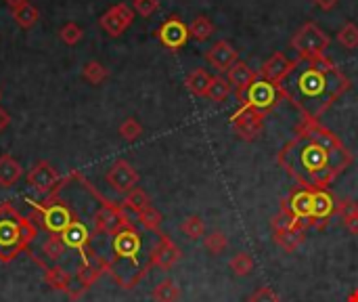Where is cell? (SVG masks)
<instances>
[{
  "label": "cell",
  "mask_w": 358,
  "mask_h": 302,
  "mask_svg": "<svg viewBox=\"0 0 358 302\" xmlns=\"http://www.w3.org/2000/svg\"><path fill=\"white\" fill-rule=\"evenodd\" d=\"M352 162V151L334 130L306 118H302L294 137L277 153V164L298 185L308 189H329Z\"/></svg>",
  "instance_id": "6da1fadb"
},
{
  "label": "cell",
  "mask_w": 358,
  "mask_h": 302,
  "mask_svg": "<svg viewBox=\"0 0 358 302\" xmlns=\"http://www.w3.org/2000/svg\"><path fill=\"white\" fill-rule=\"evenodd\" d=\"M285 92V101H289L306 120L321 118L336 105L340 97H344L352 82L327 55L323 57H298L292 74L281 84Z\"/></svg>",
  "instance_id": "7a4b0ae2"
},
{
  "label": "cell",
  "mask_w": 358,
  "mask_h": 302,
  "mask_svg": "<svg viewBox=\"0 0 358 302\" xmlns=\"http://www.w3.org/2000/svg\"><path fill=\"white\" fill-rule=\"evenodd\" d=\"M111 238V261L107 275L122 290H132L151 271L149 261L143 263V235L132 223L117 229Z\"/></svg>",
  "instance_id": "3957f363"
},
{
  "label": "cell",
  "mask_w": 358,
  "mask_h": 302,
  "mask_svg": "<svg viewBox=\"0 0 358 302\" xmlns=\"http://www.w3.org/2000/svg\"><path fill=\"white\" fill-rule=\"evenodd\" d=\"M38 227L29 217H23L15 204H0V263H13L21 252H27L38 238Z\"/></svg>",
  "instance_id": "277c9868"
},
{
  "label": "cell",
  "mask_w": 358,
  "mask_h": 302,
  "mask_svg": "<svg viewBox=\"0 0 358 302\" xmlns=\"http://www.w3.org/2000/svg\"><path fill=\"white\" fill-rule=\"evenodd\" d=\"M23 200L29 208L31 223L46 233L61 235L76 219H80L78 212L61 198V193L42 200H31V198H23Z\"/></svg>",
  "instance_id": "5b68a950"
},
{
  "label": "cell",
  "mask_w": 358,
  "mask_h": 302,
  "mask_svg": "<svg viewBox=\"0 0 358 302\" xmlns=\"http://www.w3.org/2000/svg\"><path fill=\"white\" fill-rule=\"evenodd\" d=\"M78 256H80V263H78L76 273H73V286L67 294V298L71 302H76L82 294H86L99 282V277L109 273V261L105 256L96 254L92 248L78 254Z\"/></svg>",
  "instance_id": "8992f818"
},
{
  "label": "cell",
  "mask_w": 358,
  "mask_h": 302,
  "mask_svg": "<svg viewBox=\"0 0 358 302\" xmlns=\"http://www.w3.org/2000/svg\"><path fill=\"white\" fill-rule=\"evenodd\" d=\"M239 105H245V107H252L260 114H271L281 101H285V92H283V86L281 84H275L266 78H262L258 74V78L239 95H235Z\"/></svg>",
  "instance_id": "52a82bcc"
},
{
  "label": "cell",
  "mask_w": 358,
  "mask_h": 302,
  "mask_svg": "<svg viewBox=\"0 0 358 302\" xmlns=\"http://www.w3.org/2000/svg\"><path fill=\"white\" fill-rule=\"evenodd\" d=\"M25 181L42 198L57 195V193H61L63 187H67L71 183L69 177H61L59 170L50 162H46V160H38L29 168V172L25 174Z\"/></svg>",
  "instance_id": "ba28073f"
},
{
  "label": "cell",
  "mask_w": 358,
  "mask_h": 302,
  "mask_svg": "<svg viewBox=\"0 0 358 302\" xmlns=\"http://www.w3.org/2000/svg\"><path fill=\"white\" fill-rule=\"evenodd\" d=\"M292 48L298 53V57L310 59V57H323L327 55L325 50L331 44V38L315 23V21H306L289 40Z\"/></svg>",
  "instance_id": "9c48e42d"
},
{
  "label": "cell",
  "mask_w": 358,
  "mask_h": 302,
  "mask_svg": "<svg viewBox=\"0 0 358 302\" xmlns=\"http://www.w3.org/2000/svg\"><path fill=\"white\" fill-rule=\"evenodd\" d=\"M264 114L252 109V107H245V105H239V109L231 116V126L235 130V135L241 139V141H256L262 130H264Z\"/></svg>",
  "instance_id": "30bf717a"
},
{
  "label": "cell",
  "mask_w": 358,
  "mask_h": 302,
  "mask_svg": "<svg viewBox=\"0 0 358 302\" xmlns=\"http://www.w3.org/2000/svg\"><path fill=\"white\" fill-rule=\"evenodd\" d=\"M313 200H315V189L296 185L285 200H281V210L289 212L298 223H302L308 229L310 214H313Z\"/></svg>",
  "instance_id": "8fae6325"
},
{
  "label": "cell",
  "mask_w": 358,
  "mask_h": 302,
  "mask_svg": "<svg viewBox=\"0 0 358 302\" xmlns=\"http://www.w3.org/2000/svg\"><path fill=\"white\" fill-rule=\"evenodd\" d=\"M105 181H107V185H109L115 193L126 195V193H130L134 187H138L141 177H138L136 168H134L130 162H126V160H115V162L109 166V170L105 172Z\"/></svg>",
  "instance_id": "7c38bea8"
},
{
  "label": "cell",
  "mask_w": 358,
  "mask_h": 302,
  "mask_svg": "<svg viewBox=\"0 0 358 302\" xmlns=\"http://www.w3.org/2000/svg\"><path fill=\"white\" fill-rule=\"evenodd\" d=\"M155 36H157V40L162 42V46L168 48V50H180V48L189 42V38H191L189 25H187L180 17H176V15L168 17V19L157 27Z\"/></svg>",
  "instance_id": "4fadbf2b"
},
{
  "label": "cell",
  "mask_w": 358,
  "mask_h": 302,
  "mask_svg": "<svg viewBox=\"0 0 358 302\" xmlns=\"http://www.w3.org/2000/svg\"><path fill=\"white\" fill-rule=\"evenodd\" d=\"M336 208H338V200L329 189H315L313 214H310L308 229L323 231L329 225L331 217H336Z\"/></svg>",
  "instance_id": "5bb4252c"
},
{
  "label": "cell",
  "mask_w": 358,
  "mask_h": 302,
  "mask_svg": "<svg viewBox=\"0 0 358 302\" xmlns=\"http://www.w3.org/2000/svg\"><path fill=\"white\" fill-rule=\"evenodd\" d=\"M182 259L180 248L174 244V240L166 233L157 235V244L153 246L151 254H149V265L151 269H159V271H170L178 261Z\"/></svg>",
  "instance_id": "9a60e30c"
},
{
  "label": "cell",
  "mask_w": 358,
  "mask_h": 302,
  "mask_svg": "<svg viewBox=\"0 0 358 302\" xmlns=\"http://www.w3.org/2000/svg\"><path fill=\"white\" fill-rule=\"evenodd\" d=\"M132 21H134V11H132L128 4H124V2H117V4H113L111 8H107V11L101 15L99 25H101L111 38H117V36H122V34L132 25Z\"/></svg>",
  "instance_id": "2e32d148"
},
{
  "label": "cell",
  "mask_w": 358,
  "mask_h": 302,
  "mask_svg": "<svg viewBox=\"0 0 358 302\" xmlns=\"http://www.w3.org/2000/svg\"><path fill=\"white\" fill-rule=\"evenodd\" d=\"M59 238H61V242H63V246L67 250H73L76 254H82V252H86V250L92 248L94 233H92V229L84 221L76 219Z\"/></svg>",
  "instance_id": "e0dca14e"
},
{
  "label": "cell",
  "mask_w": 358,
  "mask_h": 302,
  "mask_svg": "<svg viewBox=\"0 0 358 302\" xmlns=\"http://www.w3.org/2000/svg\"><path fill=\"white\" fill-rule=\"evenodd\" d=\"M206 61L220 74H227L237 61H239V53L237 48L229 42V40H218L214 42L208 50H206Z\"/></svg>",
  "instance_id": "ac0fdd59"
},
{
  "label": "cell",
  "mask_w": 358,
  "mask_h": 302,
  "mask_svg": "<svg viewBox=\"0 0 358 302\" xmlns=\"http://www.w3.org/2000/svg\"><path fill=\"white\" fill-rule=\"evenodd\" d=\"M294 65H296V59L292 61V59H287L283 53H275L273 57H268V59L262 63L260 76L266 78V80H271V82H275V84H283L285 78L292 74Z\"/></svg>",
  "instance_id": "d6986e66"
},
{
  "label": "cell",
  "mask_w": 358,
  "mask_h": 302,
  "mask_svg": "<svg viewBox=\"0 0 358 302\" xmlns=\"http://www.w3.org/2000/svg\"><path fill=\"white\" fill-rule=\"evenodd\" d=\"M38 252H40L42 256L34 259V263H36L38 267L46 269V267H48V263L57 265V263L65 256L67 248L63 246V242H61V238H59V235L46 233V238L42 240V244H40V250H38Z\"/></svg>",
  "instance_id": "ffe728a7"
},
{
  "label": "cell",
  "mask_w": 358,
  "mask_h": 302,
  "mask_svg": "<svg viewBox=\"0 0 358 302\" xmlns=\"http://www.w3.org/2000/svg\"><path fill=\"white\" fill-rule=\"evenodd\" d=\"M42 277H44V284H46L50 290H55V292L69 294V290H71V286H73V275H71L65 267H61V265H50V267H46Z\"/></svg>",
  "instance_id": "44dd1931"
},
{
  "label": "cell",
  "mask_w": 358,
  "mask_h": 302,
  "mask_svg": "<svg viewBox=\"0 0 358 302\" xmlns=\"http://www.w3.org/2000/svg\"><path fill=\"white\" fill-rule=\"evenodd\" d=\"M23 177V166L19 160H15L10 153H2L0 156V187L10 189L19 183V179Z\"/></svg>",
  "instance_id": "7402d4cb"
},
{
  "label": "cell",
  "mask_w": 358,
  "mask_h": 302,
  "mask_svg": "<svg viewBox=\"0 0 358 302\" xmlns=\"http://www.w3.org/2000/svg\"><path fill=\"white\" fill-rule=\"evenodd\" d=\"M258 78V74L243 61H237L229 71H227V80L231 82V86L235 88V95L243 92L254 80Z\"/></svg>",
  "instance_id": "603a6c76"
},
{
  "label": "cell",
  "mask_w": 358,
  "mask_h": 302,
  "mask_svg": "<svg viewBox=\"0 0 358 302\" xmlns=\"http://www.w3.org/2000/svg\"><path fill=\"white\" fill-rule=\"evenodd\" d=\"M336 217H340L342 225H344L352 235H358V204L352 198L338 200Z\"/></svg>",
  "instance_id": "cb8c5ba5"
},
{
  "label": "cell",
  "mask_w": 358,
  "mask_h": 302,
  "mask_svg": "<svg viewBox=\"0 0 358 302\" xmlns=\"http://www.w3.org/2000/svg\"><path fill=\"white\" fill-rule=\"evenodd\" d=\"M306 240V229H285V231H273V242L283 248L285 252H296Z\"/></svg>",
  "instance_id": "d4e9b609"
},
{
  "label": "cell",
  "mask_w": 358,
  "mask_h": 302,
  "mask_svg": "<svg viewBox=\"0 0 358 302\" xmlns=\"http://www.w3.org/2000/svg\"><path fill=\"white\" fill-rule=\"evenodd\" d=\"M10 15H13L15 23H17L19 27H23V29L34 27V25L38 23V19H40V11H38V6H36V4H31L29 0H27V2H23V4H19L17 8H10Z\"/></svg>",
  "instance_id": "484cf974"
},
{
  "label": "cell",
  "mask_w": 358,
  "mask_h": 302,
  "mask_svg": "<svg viewBox=\"0 0 358 302\" xmlns=\"http://www.w3.org/2000/svg\"><path fill=\"white\" fill-rule=\"evenodd\" d=\"M231 92H233V86H231V82H229L227 78H222V76H212V82H210V86H208L206 99L218 105V103H224V101L231 97Z\"/></svg>",
  "instance_id": "4316f807"
},
{
  "label": "cell",
  "mask_w": 358,
  "mask_h": 302,
  "mask_svg": "<svg viewBox=\"0 0 358 302\" xmlns=\"http://www.w3.org/2000/svg\"><path fill=\"white\" fill-rule=\"evenodd\" d=\"M151 298H153V302H178L180 301V288L174 280L166 277L153 288Z\"/></svg>",
  "instance_id": "83f0119b"
},
{
  "label": "cell",
  "mask_w": 358,
  "mask_h": 302,
  "mask_svg": "<svg viewBox=\"0 0 358 302\" xmlns=\"http://www.w3.org/2000/svg\"><path fill=\"white\" fill-rule=\"evenodd\" d=\"M122 206H124L128 212H134V214H138V212H143V210H147V208L151 206V198H149V193H147L145 189H141V187H134L130 193H126V195H124V202H122Z\"/></svg>",
  "instance_id": "f1b7e54d"
},
{
  "label": "cell",
  "mask_w": 358,
  "mask_h": 302,
  "mask_svg": "<svg viewBox=\"0 0 358 302\" xmlns=\"http://www.w3.org/2000/svg\"><path fill=\"white\" fill-rule=\"evenodd\" d=\"M212 82V76L206 71V69H193L189 76H187V90L195 97H206L208 92V86Z\"/></svg>",
  "instance_id": "f546056e"
},
{
  "label": "cell",
  "mask_w": 358,
  "mask_h": 302,
  "mask_svg": "<svg viewBox=\"0 0 358 302\" xmlns=\"http://www.w3.org/2000/svg\"><path fill=\"white\" fill-rule=\"evenodd\" d=\"M82 78H84L86 82H90L92 86H101V84L107 82L109 69H107L103 63H99V61H88V63H84V67H82Z\"/></svg>",
  "instance_id": "4dcf8cb0"
},
{
  "label": "cell",
  "mask_w": 358,
  "mask_h": 302,
  "mask_svg": "<svg viewBox=\"0 0 358 302\" xmlns=\"http://www.w3.org/2000/svg\"><path fill=\"white\" fill-rule=\"evenodd\" d=\"M136 219H138V223H141V227H143L145 231H149V233H155V235H159V233H162V223H164V217H162V212H159L157 208L149 206L147 210L138 212V214H136Z\"/></svg>",
  "instance_id": "1f68e13d"
},
{
  "label": "cell",
  "mask_w": 358,
  "mask_h": 302,
  "mask_svg": "<svg viewBox=\"0 0 358 302\" xmlns=\"http://www.w3.org/2000/svg\"><path fill=\"white\" fill-rule=\"evenodd\" d=\"M229 269H231L233 275H237V277H248V275L254 273L256 263H254V259H252L248 252H237V254L229 261Z\"/></svg>",
  "instance_id": "d6a6232c"
},
{
  "label": "cell",
  "mask_w": 358,
  "mask_h": 302,
  "mask_svg": "<svg viewBox=\"0 0 358 302\" xmlns=\"http://www.w3.org/2000/svg\"><path fill=\"white\" fill-rule=\"evenodd\" d=\"M180 231H182V235L189 238L191 242H197V240H203V238H206V225H203V221H201L197 214L187 217V219L180 223Z\"/></svg>",
  "instance_id": "836d02e7"
},
{
  "label": "cell",
  "mask_w": 358,
  "mask_h": 302,
  "mask_svg": "<svg viewBox=\"0 0 358 302\" xmlns=\"http://www.w3.org/2000/svg\"><path fill=\"white\" fill-rule=\"evenodd\" d=\"M189 34L193 40L197 42H206L212 34H214V23L206 17V15H199L193 19V23L189 25Z\"/></svg>",
  "instance_id": "e575fe53"
},
{
  "label": "cell",
  "mask_w": 358,
  "mask_h": 302,
  "mask_svg": "<svg viewBox=\"0 0 358 302\" xmlns=\"http://www.w3.org/2000/svg\"><path fill=\"white\" fill-rule=\"evenodd\" d=\"M203 248H206L212 256H220V254L229 248V240H227V235H224L220 229H214V231H210V233L203 238Z\"/></svg>",
  "instance_id": "d590c367"
},
{
  "label": "cell",
  "mask_w": 358,
  "mask_h": 302,
  "mask_svg": "<svg viewBox=\"0 0 358 302\" xmlns=\"http://www.w3.org/2000/svg\"><path fill=\"white\" fill-rule=\"evenodd\" d=\"M338 42H340L344 48H348V50H355V48H358V25L357 23L348 21L346 25H342V27H340V32H338Z\"/></svg>",
  "instance_id": "8d00e7d4"
},
{
  "label": "cell",
  "mask_w": 358,
  "mask_h": 302,
  "mask_svg": "<svg viewBox=\"0 0 358 302\" xmlns=\"http://www.w3.org/2000/svg\"><path fill=\"white\" fill-rule=\"evenodd\" d=\"M117 132H120V137H122L124 141L134 143V141L141 139V135H143V124H141L136 118H126V120L120 124Z\"/></svg>",
  "instance_id": "74e56055"
},
{
  "label": "cell",
  "mask_w": 358,
  "mask_h": 302,
  "mask_svg": "<svg viewBox=\"0 0 358 302\" xmlns=\"http://www.w3.org/2000/svg\"><path fill=\"white\" fill-rule=\"evenodd\" d=\"M82 36H84L82 27H80L78 23H73V21L65 23V25L59 29V38H61L67 46H76V44L82 40Z\"/></svg>",
  "instance_id": "f35d334b"
},
{
  "label": "cell",
  "mask_w": 358,
  "mask_h": 302,
  "mask_svg": "<svg viewBox=\"0 0 358 302\" xmlns=\"http://www.w3.org/2000/svg\"><path fill=\"white\" fill-rule=\"evenodd\" d=\"M248 302H281V298H279V294L273 288L262 286V288L252 292V296L248 298Z\"/></svg>",
  "instance_id": "ab89813d"
},
{
  "label": "cell",
  "mask_w": 358,
  "mask_h": 302,
  "mask_svg": "<svg viewBox=\"0 0 358 302\" xmlns=\"http://www.w3.org/2000/svg\"><path fill=\"white\" fill-rule=\"evenodd\" d=\"M159 8V0H134V11L141 17H151Z\"/></svg>",
  "instance_id": "60d3db41"
},
{
  "label": "cell",
  "mask_w": 358,
  "mask_h": 302,
  "mask_svg": "<svg viewBox=\"0 0 358 302\" xmlns=\"http://www.w3.org/2000/svg\"><path fill=\"white\" fill-rule=\"evenodd\" d=\"M321 11H334L336 6H338V2L340 0H313Z\"/></svg>",
  "instance_id": "b9f144b4"
},
{
  "label": "cell",
  "mask_w": 358,
  "mask_h": 302,
  "mask_svg": "<svg viewBox=\"0 0 358 302\" xmlns=\"http://www.w3.org/2000/svg\"><path fill=\"white\" fill-rule=\"evenodd\" d=\"M8 124H10V114H8L6 109H2V107H0V132H2V130H6V128H8Z\"/></svg>",
  "instance_id": "7bdbcfd3"
},
{
  "label": "cell",
  "mask_w": 358,
  "mask_h": 302,
  "mask_svg": "<svg viewBox=\"0 0 358 302\" xmlns=\"http://www.w3.org/2000/svg\"><path fill=\"white\" fill-rule=\"evenodd\" d=\"M23 2H27V0H4V4H8L10 8H17V6L23 4Z\"/></svg>",
  "instance_id": "ee69618b"
},
{
  "label": "cell",
  "mask_w": 358,
  "mask_h": 302,
  "mask_svg": "<svg viewBox=\"0 0 358 302\" xmlns=\"http://www.w3.org/2000/svg\"><path fill=\"white\" fill-rule=\"evenodd\" d=\"M346 302H358V288H355V290H352V292L348 294Z\"/></svg>",
  "instance_id": "f6af8a7d"
},
{
  "label": "cell",
  "mask_w": 358,
  "mask_h": 302,
  "mask_svg": "<svg viewBox=\"0 0 358 302\" xmlns=\"http://www.w3.org/2000/svg\"><path fill=\"white\" fill-rule=\"evenodd\" d=\"M0 99H2V92H0Z\"/></svg>",
  "instance_id": "bcb514c9"
}]
</instances>
